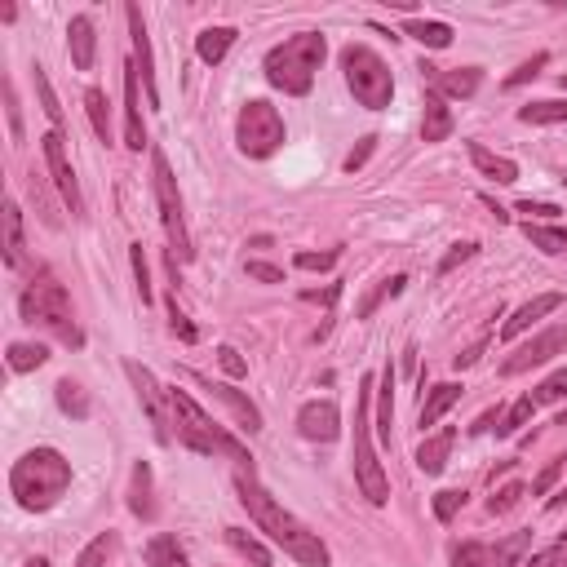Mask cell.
<instances>
[{"label": "cell", "mask_w": 567, "mask_h": 567, "mask_svg": "<svg viewBox=\"0 0 567 567\" xmlns=\"http://www.w3.org/2000/svg\"><path fill=\"white\" fill-rule=\"evenodd\" d=\"M390 390H395V368L386 364V373H381V381H377V430H381V439L390 443V417H395V395H390Z\"/></svg>", "instance_id": "4dcf8cb0"}, {"label": "cell", "mask_w": 567, "mask_h": 567, "mask_svg": "<svg viewBox=\"0 0 567 567\" xmlns=\"http://www.w3.org/2000/svg\"><path fill=\"white\" fill-rule=\"evenodd\" d=\"M293 262L302 266V271H333V266H337V249H328V253H297Z\"/></svg>", "instance_id": "7dc6e473"}, {"label": "cell", "mask_w": 567, "mask_h": 567, "mask_svg": "<svg viewBox=\"0 0 567 567\" xmlns=\"http://www.w3.org/2000/svg\"><path fill=\"white\" fill-rule=\"evenodd\" d=\"M235 142L249 160H271L284 147V116L262 98L244 102L240 120H235Z\"/></svg>", "instance_id": "ba28073f"}, {"label": "cell", "mask_w": 567, "mask_h": 567, "mask_svg": "<svg viewBox=\"0 0 567 567\" xmlns=\"http://www.w3.org/2000/svg\"><path fill=\"white\" fill-rule=\"evenodd\" d=\"M404 36L421 40L426 49H448V45H452V27H448V23H435V18H408V23H404Z\"/></svg>", "instance_id": "f1b7e54d"}, {"label": "cell", "mask_w": 567, "mask_h": 567, "mask_svg": "<svg viewBox=\"0 0 567 567\" xmlns=\"http://www.w3.org/2000/svg\"><path fill=\"white\" fill-rule=\"evenodd\" d=\"M545 63H550V54H532L528 63L514 71L510 80H505V89H519V85H528V80H536V76H541V67H545Z\"/></svg>", "instance_id": "ee69618b"}, {"label": "cell", "mask_w": 567, "mask_h": 567, "mask_svg": "<svg viewBox=\"0 0 567 567\" xmlns=\"http://www.w3.org/2000/svg\"><path fill=\"white\" fill-rule=\"evenodd\" d=\"M483 204H488V209H492V218H497V222H505V218H510V213H505V209H501V204H497V200H492V195H483Z\"/></svg>", "instance_id": "91938a15"}, {"label": "cell", "mask_w": 567, "mask_h": 567, "mask_svg": "<svg viewBox=\"0 0 567 567\" xmlns=\"http://www.w3.org/2000/svg\"><path fill=\"white\" fill-rule=\"evenodd\" d=\"M147 567H187V550L178 545V536L160 532L147 541Z\"/></svg>", "instance_id": "83f0119b"}, {"label": "cell", "mask_w": 567, "mask_h": 567, "mask_svg": "<svg viewBox=\"0 0 567 567\" xmlns=\"http://www.w3.org/2000/svg\"><path fill=\"white\" fill-rule=\"evenodd\" d=\"M519 567H567V541L550 545V550H541V554H532V559L519 563Z\"/></svg>", "instance_id": "bcb514c9"}, {"label": "cell", "mask_w": 567, "mask_h": 567, "mask_svg": "<svg viewBox=\"0 0 567 567\" xmlns=\"http://www.w3.org/2000/svg\"><path fill=\"white\" fill-rule=\"evenodd\" d=\"M195 381H200V386L209 390V395H218V399H222L226 412L235 417V426H240V430H249V435H257V430H262V412H257V404H253L249 395H240V390L226 386V381H209V377H195Z\"/></svg>", "instance_id": "2e32d148"}, {"label": "cell", "mask_w": 567, "mask_h": 567, "mask_svg": "<svg viewBox=\"0 0 567 567\" xmlns=\"http://www.w3.org/2000/svg\"><path fill=\"white\" fill-rule=\"evenodd\" d=\"M58 408L67 412V417H76V421H85L89 417V399H85V390L76 386V381H58Z\"/></svg>", "instance_id": "8d00e7d4"}, {"label": "cell", "mask_w": 567, "mask_h": 567, "mask_svg": "<svg viewBox=\"0 0 567 567\" xmlns=\"http://www.w3.org/2000/svg\"><path fill=\"white\" fill-rule=\"evenodd\" d=\"M71 488V461L58 448H32L14 461L9 470V492L18 497V505L32 514L54 510Z\"/></svg>", "instance_id": "7a4b0ae2"}, {"label": "cell", "mask_w": 567, "mask_h": 567, "mask_svg": "<svg viewBox=\"0 0 567 567\" xmlns=\"http://www.w3.org/2000/svg\"><path fill=\"white\" fill-rule=\"evenodd\" d=\"M461 505H466V492H457V488L435 492V519H439V523H452V519H457Z\"/></svg>", "instance_id": "60d3db41"}, {"label": "cell", "mask_w": 567, "mask_h": 567, "mask_svg": "<svg viewBox=\"0 0 567 567\" xmlns=\"http://www.w3.org/2000/svg\"><path fill=\"white\" fill-rule=\"evenodd\" d=\"M373 147H377V138H364V147H359V151H350V156H346V169H350V173H355V169H364V160L373 156Z\"/></svg>", "instance_id": "9f6ffc18"}, {"label": "cell", "mask_w": 567, "mask_h": 567, "mask_svg": "<svg viewBox=\"0 0 567 567\" xmlns=\"http://www.w3.org/2000/svg\"><path fill=\"white\" fill-rule=\"evenodd\" d=\"M125 373L133 381V390H138V404H142V412H147L151 430H156V443H173V404H169V390H164L142 364H133V359L125 364Z\"/></svg>", "instance_id": "8fae6325"}, {"label": "cell", "mask_w": 567, "mask_h": 567, "mask_svg": "<svg viewBox=\"0 0 567 567\" xmlns=\"http://www.w3.org/2000/svg\"><path fill=\"white\" fill-rule=\"evenodd\" d=\"M138 67L125 63V147L142 151L147 147V125H142V102H138Z\"/></svg>", "instance_id": "d6986e66"}, {"label": "cell", "mask_w": 567, "mask_h": 567, "mask_svg": "<svg viewBox=\"0 0 567 567\" xmlns=\"http://www.w3.org/2000/svg\"><path fill=\"white\" fill-rule=\"evenodd\" d=\"M226 541H231V550L235 554H244L253 567H271V550H266L262 541H257L253 532H244V528H226Z\"/></svg>", "instance_id": "1f68e13d"}, {"label": "cell", "mask_w": 567, "mask_h": 567, "mask_svg": "<svg viewBox=\"0 0 567 567\" xmlns=\"http://www.w3.org/2000/svg\"><path fill=\"white\" fill-rule=\"evenodd\" d=\"M554 355H567V324H554L545 328L541 337H532L528 346H519L510 359L501 364V377H519V373H532V368L550 364Z\"/></svg>", "instance_id": "7c38bea8"}, {"label": "cell", "mask_w": 567, "mask_h": 567, "mask_svg": "<svg viewBox=\"0 0 567 567\" xmlns=\"http://www.w3.org/2000/svg\"><path fill=\"white\" fill-rule=\"evenodd\" d=\"M249 275L253 280H262V284H280L284 280V271L280 266H271V262H249Z\"/></svg>", "instance_id": "db71d44e"}, {"label": "cell", "mask_w": 567, "mask_h": 567, "mask_svg": "<svg viewBox=\"0 0 567 567\" xmlns=\"http://www.w3.org/2000/svg\"><path fill=\"white\" fill-rule=\"evenodd\" d=\"M111 102H107V94L102 89H85V111H89V125H94V133L102 142H111Z\"/></svg>", "instance_id": "d6a6232c"}, {"label": "cell", "mask_w": 567, "mask_h": 567, "mask_svg": "<svg viewBox=\"0 0 567 567\" xmlns=\"http://www.w3.org/2000/svg\"><path fill=\"white\" fill-rule=\"evenodd\" d=\"M306 302H324V306H333L337 302V288H324V293H302Z\"/></svg>", "instance_id": "680465c9"}, {"label": "cell", "mask_w": 567, "mask_h": 567, "mask_svg": "<svg viewBox=\"0 0 567 567\" xmlns=\"http://www.w3.org/2000/svg\"><path fill=\"white\" fill-rule=\"evenodd\" d=\"M324 54H328V40L319 32L288 36L284 45H275L266 54V80L288 98H306L315 85V71L324 67Z\"/></svg>", "instance_id": "277c9868"}, {"label": "cell", "mask_w": 567, "mask_h": 567, "mask_svg": "<svg viewBox=\"0 0 567 567\" xmlns=\"http://www.w3.org/2000/svg\"><path fill=\"white\" fill-rule=\"evenodd\" d=\"M377 395V377H359V395H355V483L368 497V505H386L390 501V479L381 470L377 452H373V421H368V408H373Z\"/></svg>", "instance_id": "8992f818"}, {"label": "cell", "mask_w": 567, "mask_h": 567, "mask_svg": "<svg viewBox=\"0 0 567 567\" xmlns=\"http://www.w3.org/2000/svg\"><path fill=\"white\" fill-rule=\"evenodd\" d=\"M169 324H173V333H178V337H182V342H195V328H191V319H187V315H182V311H178V306H173V311H169Z\"/></svg>", "instance_id": "11a10c76"}, {"label": "cell", "mask_w": 567, "mask_h": 567, "mask_svg": "<svg viewBox=\"0 0 567 567\" xmlns=\"http://www.w3.org/2000/svg\"><path fill=\"white\" fill-rule=\"evenodd\" d=\"M404 284H408V275H390V280H381L373 293H368L364 302H359V311H355V315H359V319H368L381 302H386V297H399V293H404Z\"/></svg>", "instance_id": "d590c367"}, {"label": "cell", "mask_w": 567, "mask_h": 567, "mask_svg": "<svg viewBox=\"0 0 567 567\" xmlns=\"http://www.w3.org/2000/svg\"><path fill=\"white\" fill-rule=\"evenodd\" d=\"M235 492H240V505L249 510V519L257 523V532L271 536V541L280 545L293 563H302V567H328V563H333V559H328V545L319 541V532L306 528L297 514H288L284 505L275 501L262 483H257L253 470L235 474Z\"/></svg>", "instance_id": "6da1fadb"}, {"label": "cell", "mask_w": 567, "mask_h": 567, "mask_svg": "<svg viewBox=\"0 0 567 567\" xmlns=\"http://www.w3.org/2000/svg\"><path fill=\"white\" fill-rule=\"evenodd\" d=\"M563 182H567V178H563Z\"/></svg>", "instance_id": "03108f58"}, {"label": "cell", "mask_w": 567, "mask_h": 567, "mask_svg": "<svg viewBox=\"0 0 567 567\" xmlns=\"http://www.w3.org/2000/svg\"><path fill=\"white\" fill-rule=\"evenodd\" d=\"M519 213H528V218H541V222H554L563 209H559V204H545V200H523Z\"/></svg>", "instance_id": "f5cc1de1"}, {"label": "cell", "mask_w": 567, "mask_h": 567, "mask_svg": "<svg viewBox=\"0 0 567 567\" xmlns=\"http://www.w3.org/2000/svg\"><path fill=\"white\" fill-rule=\"evenodd\" d=\"M218 364H222L226 377H249V364L240 359V350H235V346H222L218 350Z\"/></svg>", "instance_id": "681fc988"}, {"label": "cell", "mask_w": 567, "mask_h": 567, "mask_svg": "<svg viewBox=\"0 0 567 567\" xmlns=\"http://www.w3.org/2000/svg\"><path fill=\"white\" fill-rule=\"evenodd\" d=\"M342 71H346V85L359 107H368V111L390 107V98H395V76H390V67L381 63L368 45H346Z\"/></svg>", "instance_id": "52a82bcc"}, {"label": "cell", "mask_w": 567, "mask_h": 567, "mask_svg": "<svg viewBox=\"0 0 567 567\" xmlns=\"http://www.w3.org/2000/svg\"><path fill=\"white\" fill-rule=\"evenodd\" d=\"M457 399H461V386H457V381H439V386L426 395V404H421L417 426H421V430H426V426H439V417H443V412H448L452 404H457Z\"/></svg>", "instance_id": "484cf974"}, {"label": "cell", "mask_w": 567, "mask_h": 567, "mask_svg": "<svg viewBox=\"0 0 567 567\" xmlns=\"http://www.w3.org/2000/svg\"><path fill=\"white\" fill-rule=\"evenodd\" d=\"M111 536H98V541H89L85 550H80V559H76V567H107V554H111Z\"/></svg>", "instance_id": "7bdbcfd3"}, {"label": "cell", "mask_w": 567, "mask_h": 567, "mask_svg": "<svg viewBox=\"0 0 567 567\" xmlns=\"http://www.w3.org/2000/svg\"><path fill=\"white\" fill-rule=\"evenodd\" d=\"M297 430L311 443H333L342 435V412H337L333 399H311V404H302V412H297Z\"/></svg>", "instance_id": "9a60e30c"}, {"label": "cell", "mask_w": 567, "mask_h": 567, "mask_svg": "<svg viewBox=\"0 0 567 567\" xmlns=\"http://www.w3.org/2000/svg\"><path fill=\"white\" fill-rule=\"evenodd\" d=\"M563 541H567V532H563Z\"/></svg>", "instance_id": "e7e4bbea"}, {"label": "cell", "mask_w": 567, "mask_h": 567, "mask_svg": "<svg viewBox=\"0 0 567 567\" xmlns=\"http://www.w3.org/2000/svg\"><path fill=\"white\" fill-rule=\"evenodd\" d=\"M45 359H49V350L40 342H14L9 346V368H14V373H36Z\"/></svg>", "instance_id": "836d02e7"}, {"label": "cell", "mask_w": 567, "mask_h": 567, "mask_svg": "<svg viewBox=\"0 0 567 567\" xmlns=\"http://www.w3.org/2000/svg\"><path fill=\"white\" fill-rule=\"evenodd\" d=\"M470 160H474V169H479L483 178L501 182V187H510V182H519V164H514V160H505V156H497V151H488V147H483V142H470Z\"/></svg>", "instance_id": "44dd1931"}, {"label": "cell", "mask_w": 567, "mask_h": 567, "mask_svg": "<svg viewBox=\"0 0 567 567\" xmlns=\"http://www.w3.org/2000/svg\"><path fill=\"white\" fill-rule=\"evenodd\" d=\"M554 426H567V412H563V417H559V421H554Z\"/></svg>", "instance_id": "6125c7cd"}, {"label": "cell", "mask_w": 567, "mask_h": 567, "mask_svg": "<svg viewBox=\"0 0 567 567\" xmlns=\"http://www.w3.org/2000/svg\"><path fill=\"white\" fill-rule=\"evenodd\" d=\"M40 147H45V164H49V178H54L58 195L67 200V209L76 213V218H85V200H80V182H76V169H71L67 160V147H63V133H45L40 138Z\"/></svg>", "instance_id": "4fadbf2b"}, {"label": "cell", "mask_w": 567, "mask_h": 567, "mask_svg": "<svg viewBox=\"0 0 567 567\" xmlns=\"http://www.w3.org/2000/svg\"><path fill=\"white\" fill-rule=\"evenodd\" d=\"M563 505H567V483H563V488H559V492H554V497H550V501H545V510H550V514H559V510H563Z\"/></svg>", "instance_id": "6f0895ef"}, {"label": "cell", "mask_w": 567, "mask_h": 567, "mask_svg": "<svg viewBox=\"0 0 567 567\" xmlns=\"http://www.w3.org/2000/svg\"><path fill=\"white\" fill-rule=\"evenodd\" d=\"M532 545V532H510L497 545H483V541H466L452 550V567H519L523 554Z\"/></svg>", "instance_id": "30bf717a"}, {"label": "cell", "mask_w": 567, "mask_h": 567, "mask_svg": "<svg viewBox=\"0 0 567 567\" xmlns=\"http://www.w3.org/2000/svg\"><path fill=\"white\" fill-rule=\"evenodd\" d=\"M532 412H536V404H532V399H519V404H514V408H510V412H505V417L497 421V435H501V439L519 435V430H523V426H528V421H532Z\"/></svg>", "instance_id": "f35d334b"}, {"label": "cell", "mask_w": 567, "mask_h": 567, "mask_svg": "<svg viewBox=\"0 0 567 567\" xmlns=\"http://www.w3.org/2000/svg\"><path fill=\"white\" fill-rule=\"evenodd\" d=\"M559 306H563V293H541V297H532V302H523L519 311H514V315L501 324V342H514V337H523V333H528V328L536 324V319L554 315Z\"/></svg>", "instance_id": "e0dca14e"}, {"label": "cell", "mask_w": 567, "mask_h": 567, "mask_svg": "<svg viewBox=\"0 0 567 567\" xmlns=\"http://www.w3.org/2000/svg\"><path fill=\"white\" fill-rule=\"evenodd\" d=\"M5 266L9 271H18L23 266V249H27V240H23V213H18V204L14 200H5Z\"/></svg>", "instance_id": "cb8c5ba5"}, {"label": "cell", "mask_w": 567, "mask_h": 567, "mask_svg": "<svg viewBox=\"0 0 567 567\" xmlns=\"http://www.w3.org/2000/svg\"><path fill=\"white\" fill-rule=\"evenodd\" d=\"M523 492H528V488H523V483H505L501 492H492V501H488V514H510L514 505L523 501Z\"/></svg>", "instance_id": "ab89813d"}, {"label": "cell", "mask_w": 567, "mask_h": 567, "mask_svg": "<svg viewBox=\"0 0 567 567\" xmlns=\"http://www.w3.org/2000/svg\"><path fill=\"white\" fill-rule=\"evenodd\" d=\"M36 89H40V107H45V116L54 120V125H63V107H58L54 89H49V80H45V71L40 67H36Z\"/></svg>", "instance_id": "f6af8a7d"}, {"label": "cell", "mask_w": 567, "mask_h": 567, "mask_svg": "<svg viewBox=\"0 0 567 567\" xmlns=\"http://www.w3.org/2000/svg\"><path fill=\"white\" fill-rule=\"evenodd\" d=\"M18 311H23V319H27L32 328H36V324L49 328L58 342L85 346V337H80L76 319H71V297H67V288L58 284L54 271H40L36 280L27 284V293H23V302H18Z\"/></svg>", "instance_id": "5b68a950"}, {"label": "cell", "mask_w": 567, "mask_h": 567, "mask_svg": "<svg viewBox=\"0 0 567 567\" xmlns=\"http://www.w3.org/2000/svg\"><path fill=\"white\" fill-rule=\"evenodd\" d=\"M452 443H457V430H439V435H430V439L417 448V466L426 470V474H443Z\"/></svg>", "instance_id": "d4e9b609"}, {"label": "cell", "mask_w": 567, "mask_h": 567, "mask_svg": "<svg viewBox=\"0 0 567 567\" xmlns=\"http://www.w3.org/2000/svg\"><path fill=\"white\" fill-rule=\"evenodd\" d=\"M129 18V36H133V67L142 76V89H147V102L160 107V89H156V58H151V40H147V23H142V9L129 5L125 9Z\"/></svg>", "instance_id": "5bb4252c"}, {"label": "cell", "mask_w": 567, "mask_h": 567, "mask_svg": "<svg viewBox=\"0 0 567 567\" xmlns=\"http://www.w3.org/2000/svg\"><path fill=\"white\" fill-rule=\"evenodd\" d=\"M474 253H479V244H470V240H466V244H452V253H448V257H443V262H439V275H452V271H457L461 262H470Z\"/></svg>", "instance_id": "c3c4849f"}, {"label": "cell", "mask_w": 567, "mask_h": 567, "mask_svg": "<svg viewBox=\"0 0 567 567\" xmlns=\"http://www.w3.org/2000/svg\"><path fill=\"white\" fill-rule=\"evenodd\" d=\"M559 474H563V457H559V461H550V466H545L541 474H536V483H532V497H545V492H550L554 483H559Z\"/></svg>", "instance_id": "816d5d0a"}, {"label": "cell", "mask_w": 567, "mask_h": 567, "mask_svg": "<svg viewBox=\"0 0 567 567\" xmlns=\"http://www.w3.org/2000/svg\"><path fill=\"white\" fill-rule=\"evenodd\" d=\"M235 27H204L200 36H195V54H200V63H209V67H218L226 54H231V45H235Z\"/></svg>", "instance_id": "603a6c76"}, {"label": "cell", "mask_w": 567, "mask_h": 567, "mask_svg": "<svg viewBox=\"0 0 567 567\" xmlns=\"http://www.w3.org/2000/svg\"><path fill=\"white\" fill-rule=\"evenodd\" d=\"M129 510L138 514L142 523L156 519V497H151V466L147 461H138L129 474Z\"/></svg>", "instance_id": "7402d4cb"}, {"label": "cell", "mask_w": 567, "mask_h": 567, "mask_svg": "<svg viewBox=\"0 0 567 567\" xmlns=\"http://www.w3.org/2000/svg\"><path fill=\"white\" fill-rule=\"evenodd\" d=\"M426 80H435V85L443 89L448 98H474L479 94V85H483V71L479 67H457V71H439V67H430V63H421L417 67Z\"/></svg>", "instance_id": "ac0fdd59"}, {"label": "cell", "mask_w": 567, "mask_h": 567, "mask_svg": "<svg viewBox=\"0 0 567 567\" xmlns=\"http://www.w3.org/2000/svg\"><path fill=\"white\" fill-rule=\"evenodd\" d=\"M523 125H567V102L563 98H545V102H528L519 107Z\"/></svg>", "instance_id": "f546056e"}, {"label": "cell", "mask_w": 567, "mask_h": 567, "mask_svg": "<svg viewBox=\"0 0 567 567\" xmlns=\"http://www.w3.org/2000/svg\"><path fill=\"white\" fill-rule=\"evenodd\" d=\"M563 395H567V364H563V368H554V373L545 377V381L532 390L528 399H532V404H559Z\"/></svg>", "instance_id": "74e56055"}, {"label": "cell", "mask_w": 567, "mask_h": 567, "mask_svg": "<svg viewBox=\"0 0 567 567\" xmlns=\"http://www.w3.org/2000/svg\"><path fill=\"white\" fill-rule=\"evenodd\" d=\"M523 231H528V240H532L541 253H567V231H559V226L528 222V226H523Z\"/></svg>", "instance_id": "e575fe53"}, {"label": "cell", "mask_w": 567, "mask_h": 567, "mask_svg": "<svg viewBox=\"0 0 567 567\" xmlns=\"http://www.w3.org/2000/svg\"><path fill=\"white\" fill-rule=\"evenodd\" d=\"M23 567H49V559H27Z\"/></svg>", "instance_id": "94428289"}, {"label": "cell", "mask_w": 567, "mask_h": 567, "mask_svg": "<svg viewBox=\"0 0 567 567\" xmlns=\"http://www.w3.org/2000/svg\"><path fill=\"white\" fill-rule=\"evenodd\" d=\"M151 182H156V204H160V222H164V235H169V249L191 262L195 249H191V231H187V213H182V195H178V182H173V169L169 160L151 156Z\"/></svg>", "instance_id": "9c48e42d"}, {"label": "cell", "mask_w": 567, "mask_h": 567, "mask_svg": "<svg viewBox=\"0 0 567 567\" xmlns=\"http://www.w3.org/2000/svg\"><path fill=\"white\" fill-rule=\"evenodd\" d=\"M169 404H173V426H178V439L187 443L191 452H200V457H231V461H240V470H253L249 448H244L235 435H226V430L200 404H195L187 390L173 386Z\"/></svg>", "instance_id": "3957f363"}, {"label": "cell", "mask_w": 567, "mask_h": 567, "mask_svg": "<svg viewBox=\"0 0 567 567\" xmlns=\"http://www.w3.org/2000/svg\"><path fill=\"white\" fill-rule=\"evenodd\" d=\"M5 111H9V138H23V111H18V94L5 80Z\"/></svg>", "instance_id": "f907efd6"}, {"label": "cell", "mask_w": 567, "mask_h": 567, "mask_svg": "<svg viewBox=\"0 0 567 567\" xmlns=\"http://www.w3.org/2000/svg\"><path fill=\"white\" fill-rule=\"evenodd\" d=\"M67 49H71V63L76 71H94V58H98V36H94V18L89 14H76L67 27Z\"/></svg>", "instance_id": "ffe728a7"}, {"label": "cell", "mask_w": 567, "mask_h": 567, "mask_svg": "<svg viewBox=\"0 0 567 567\" xmlns=\"http://www.w3.org/2000/svg\"><path fill=\"white\" fill-rule=\"evenodd\" d=\"M559 85H563V89H567V76H563V80H559Z\"/></svg>", "instance_id": "be15d7a7"}, {"label": "cell", "mask_w": 567, "mask_h": 567, "mask_svg": "<svg viewBox=\"0 0 567 567\" xmlns=\"http://www.w3.org/2000/svg\"><path fill=\"white\" fill-rule=\"evenodd\" d=\"M129 257H133V280H138V297H142V306H147V302H151V271H147V253H142V244H133Z\"/></svg>", "instance_id": "b9f144b4"}, {"label": "cell", "mask_w": 567, "mask_h": 567, "mask_svg": "<svg viewBox=\"0 0 567 567\" xmlns=\"http://www.w3.org/2000/svg\"><path fill=\"white\" fill-rule=\"evenodd\" d=\"M452 133V111L439 94H426V116H421V138L426 142H443Z\"/></svg>", "instance_id": "4316f807"}]
</instances>
